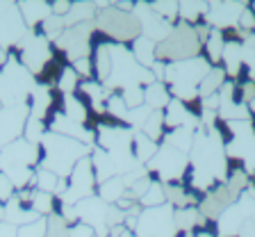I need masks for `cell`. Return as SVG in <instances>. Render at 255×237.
Returning <instances> with one entry per match:
<instances>
[{"instance_id": "obj_10", "label": "cell", "mask_w": 255, "mask_h": 237, "mask_svg": "<svg viewBox=\"0 0 255 237\" xmlns=\"http://www.w3.org/2000/svg\"><path fill=\"white\" fill-rule=\"evenodd\" d=\"M16 48H18V55H21L18 62H21L32 75H37L55 55L50 41L43 37L41 32H27L25 37H23V41Z\"/></svg>"}, {"instance_id": "obj_32", "label": "cell", "mask_w": 255, "mask_h": 237, "mask_svg": "<svg viewBox=\"0 0 255 237\" xmlns=\"http://www.w3.org/2000/svg\"><path fill=\"white\" fill-rule=\"evenodd\" d=\"M130 53L137 59V64H141L143 69H150L155 62V43L148 41L146 37H137L130 43Z\"/></svg>"}, {"instance_id": "obj_55", "label": "cell", "mask_w": 255, "mask_h": 237, "mask_svg": "<svg viewBox=\"0 0 255 237\" xmlns=\"http://www.w3.org/2000/svg\"><path fill=\"white\" fill-rule=\"evenodd\" d=\"M249 112H251V116H255V98L249 103Z\"/></svg>"}, {"instance_id": "obj_38", "label": "cell", "mask_w": 255, "mask_h": 237, "mask_svg": "<svg viewBox=\"0 0 255 237\" xmlns=\"http://www.w3.org/2000/svg\"><path fill=\"white\" fill-rule=\"evenodd\" d=\"M2 174L9 178V183L14 185V190L32 187V180H34V169L32 167H7V169H2Z\"/></svg>"}, {"instance_id": "obj_16", "label": "cell", "mask_w": 255, "mask_h": 237, "mask_svg": "<svg viewBox=\"0 0 255 237\" xmlns=\"http://www.w3.org/2000/svg\"><path fill=\"white\" fill-rule=\"evenodd\" d=\"M39 155H41L39 146L25 142L23 137L11 142L9 146L0 148L2 169H7V167H34V164H39Z\"/></svg>"}, {"instance_id": "obj_6", "label": "cell", "mask_w": 255, "mask_h": 237, "mask_svg": "<svg viewBox=\"0 0 255 237\" xmlns=\"http://www.w3.org/2000/svg\"><path fill=\"white\" fill-rule=\"evenodd\" d=\"M96 192V176H94V167H91V160L85 158L80 160L73 167V171L66 178V190L59 196V203L62 206H75L80 201L94 196Z\"/></svg>"}, {"instance_id": "obj_50", "label": "cell", "mask_w": 255, "mask_h": 237, "mask_svg": "<svg viewBox=\"0 0 255 237\" xmlns=\"http://www.w3.org/2000/svg\"><path fill=\"white\" fill-rule=\"evenodd\" d=\"M14 194H16V190H14V185L9 183V178H7L2 171H0V203L5 206L9 199H14Z\"/></svg>"}, {"instance_id": "obj_22", "label": "cell", "mask_w": 255, "mask_h": 237, "mask_svg": "<svg viewBox=\"0 0 255 237\" xmlns=\"http://www.w3.org/2000/svg\"><path fill=\"white\" fill-rule=\"evenodd\" d=\"M18 11H21L23 23L30 32L41 25L48 16H53L50 2H18Z\"/></svg>"}, {"instance_id": "obj_7", "label": "cell", "mask_w": 255, "mask_h": 237, "mask_svg": "<svg viewBox=\"0 0 255 237\" xmlns=\"http://www.w3.org/2000/svg\"><path fill=\"white\" fill-rule=\"evenodd\" d=\"M137 237H173V208L169 203L157 208H143L137 217V226H134Z\"/></svg>"}, {"instance_id": "obj_29", "label": "cell", "mask_w": 255, "mask_h": 237, "mask_svg": "<svg viewBox=\"0 0 255 237\" xmlns=\"http://www.w3.org/2000/svg\"><path fill=\"white\" fill-rule=\"evenodd\" d=\"M205 219L196 208H182V210H173V226L175 233H191L194 228L203 226Z\"/></svg>"}, {"instance_id": "obj_51", "label": "cell", "mask_w": 255, "mask_h": 237, "mask_svg": "<svg viewBox=\"0 0 255 237\" xmlns=\"http://www.w3.org/2000/svg\"><path fill=\"white\" fill-rule=\"evenodd\" d=\"M50 9H53L55 16L64 18V16L69 14V9H71V2H69V0H59V2H53V5H50Z\"/></svg>"}, {"instance_id": "obj_52", "label": "cell", "mask_w": 255, "mask_h": 237, "mask_svg": "<svg viewBox=\"0 0 255 237\" xmlns=\"http://www.w3.org/2000/svg\"><path fill=\"white\" fill-rule=\"evenodd\" d=\"M71 237H96V235L89 226H85V224H75V226H71Z\"/></svg>"}, {"instance_id": "obj_42", "label": "cell", "mask_w": 255, "mask_h": 237, "mask_svg": "<svg viewBox=\"0 0 255 237\" xmlns=\"http://www.w3.org/2000/svg\"><path fill=\"white\" fill-rule=\"evenodd\" d=\"M62 32H64V21L59 18V16H48L46 21L41 23V34L48 39L50 43H55L59 37H62Z\"/></svg>"}, {"instance_id": "obj_36", "label": "cell", "mask_w": 255, "mask_h": 237, "mask_svg": "<svg viewBox=\"0 0 255 237\" xmlns=\"http://www.w3.org/2000/svg\"><path fill=\"white\" fill-rule=\"evenodd\" d=\"M223 46H226V39H223L221 30H214V27H212V32H210L207 41L203 43V50H205V55H207V62L212 64V66H219V64H221Z\"/></svg>"}, {"instance_id": "obj_9", "label": "cell", "mask_w": 255, "mask_h": 237, "mask_svg": "<svg viewBox=\"0 0 255 237\" xmlns=\"http://www.w3.org/2000/svg\"><path fill=\"white\" fill-rule=\"evenodd\" d=\"M187 169H189V158L180 151H175L169 144H162L155 158L148 162V171L159 176L164 183H180Z\"/></svg>"}, {"instance_id": "obj_4", "label": "cell", "mask_w": 255, "mask_h": 237, "mask_svg": "<svg viewBox=\"0 0 255 237\" xmlns=\"http://www.w3.org/2000/svg\"><path fill=\"white\" fill-rule=\"evenodd\" d=\"M201 53V43L194 27L187 23H175L171 34L164 41L155 43V62H164V64H173V62H185V59H194Z\"/></svg>"}, {"instance_id": "obj_49", "label": "cell", "mask_w": 255, "mask_h": 237, "mask_svg": "<svg viewBox=\"0 0 255 237\" xmlns=\"http://www.w3.org/2000/svg\"><path fill=\"white\" fill-rule=\"evenodd\" d=\"M242 66L249 73V80H255V48H246L242 50Z\"/></svg>"}, {"instance_id": "obj_53", "label": "cell", "mask_w": 255, "mask_h": 237, "mask_svg": "<svg viewBox=\"0 0 255 237\" xmlns=\"http://www.w3.org/2000/svg\"><path fill=\"white\" fill-rule=\"evenodd\" d=\"M0 237H16V228L5 222H0Z\"/></svg>"}, {"instance_id": "obj_19", "label": "cell", "mask_w": 255, "mask_h": 237, "mask_svg": "<svg viewBox=\"0 0 255 237\" xmlns=\"http://www.w3.org/2000/svg\"><path fill=\"white\" fill-rule=\"evenodd\" d=\"M27 110H30V116H34L39 121H46V116L53 114L55 110L53 89H48L43 84H34V89L27 96Z\"/></svg>"}, {"instance_id": "obj_40", "label": "cell", "mask_w": 255, "mask_h": 237, "mask_svg": "<svg viewBox=\"0 0 255 237\" xmlns=\"http://www.w3.org/2000/svg\"><path fill=\"white\" fill-rule=\"evenodd\" d=\"M48 126L46 121H39V119H34V116H27L25 121V128H23V139L30 144H34V146H39L43 139V135H46Z\"/></svg>"}, {"instance_id": "obj_25", "label": "cell", "mask_w": 255, "mask_h": 237, "mask_svg": "<svg viewBox=\"0 0 255 237\" xmlns=\"http://www.w3.org/2000/svg\"><path fill=\"white\" fill-rule=\"evenodd\" d=\"M59 114H64L69 121L85 126L87 116H89V107L85 105V100L80 98L78 94H69V96H62V110H59Z\"/></svg>"}, {"instance_id": "obj_46", "label": "cell", "mask_w": 255, "mask_h": 237, "mask_svg": "<svg viewBox=\"0 0 255 237\" xmlns=\"http://www.w3.org/2000/svg\"><path fill=\"white\" fill-rule=\"evenodd\" d=\"M16 237H46V219H37L27 226L16 228Z\"/></svg>"}, {"instance_id": "obj_13", "label": "cell", "mask_w": 255, "mask_h": 237, "mask_svg": "<svg viewBox=\"0 0 255 237\" xmlns=\"http://www.w3.org/2000/svg\"><path fill=\"white\" fill-rule=\"evenodd\" d=\"M132 14L137 16V21H139L141 37H146L148 41H153V43L164 41V39L171 34V30H173V23L155 14V11L150 9L148 2H137L134 9H132Z\"/></svg>"}, {"instance_id": "obj_20", "label": "cell", "mask_w": 255, "mask_h": 237, "mask_svg": "<svg viewBox=\"0 0 255 237\" xmlns=\"http://www.w3.org/2000/svg\"><path fill=\"white\" fill-rule=\"evenodd\" d=\"M196 126H198L196 112H191L185 103H180V100H171L169 105H166L164 128L175 130V128H196Z\"/></svg>"}, {"instance_id": "obj_37", "label": "cell", "mask_w": 255, "mask_h": 237, "mask_svg": "<svg viewBox=\"0 0 255 237\" xmlns=\"http://www.w3.org/2000/svg\"><path fill=\"white\" fill-rule=\"evenodd\" d=\"M205 14H207L205 2H178V16H180V21L191 27L198 25Z\"/></svg>"}, {"instance_id": "obj_24", "label": "cell", "mask_w": 255, "mask_h": 237, "mask_svg": "<svg viewBox=\"0 0 255 237\" xmlns=\"http://www.w3.org/2000/svg\"><path fill=\"white\" fill-rule=\"evenodd\" d=\"M82 94H85V98L91 103V107H94L98 114H103L105 112V100L110 98V91L103 87V82H98V80H80V87H78Z\"/></svg>"}, {"instance_id": "obj_23", "label": "cell", "mask_w": 255, "mask_h": 237, "mask_svg": "<svg viewBox=\"0 0 255 237\" xmlns=\"http://www.w3.org/2000/svg\"><path fill=\"white\" fill-rule=\"evenodd\" d=\"M91 66H94L96 80H98V82H105L112 71V41L96 43L94 55H91Z\"/></svg>"}, {"instance_id": "obj_14", "label": "cell", "mask_w": 255, "mask_h": 237, "mask_svg": "<svg viewBox=\"0 0 255 237\" xmlns=\"http://www.w3.org/2000/svg\"><path fill=\"white\" fill-rule=\"evenodd\" d=\"M27 32L30 30H27L25 23H23L18 5L5 2V7L0 11V48L5 50V48H9V46H18Z\"/></svg>"}, {"instance_id": "obj_11", "label": "cell", "mask_w": 255, "mask_h": 237, "mask_svg": "<svg viewBox=\"0 0 255 237\" xmlns=\"http://www.w3.org/2000/svg\"><path fill=\"white\" fill-rule=\"evenodd\" d=\"M91 32H96L94 21L91 23H82V25H73V27H64L62 37L55 41V46L59 50H64L66 59L71 64L75 59H82V57H91Z\"/></svg>"}, {"instance_id": "obj_44", "label": "cell", "mask_w": 255, "mask_h": 237, "mask_svg": "<svg viewBox=\"0 0 255 237\" xmlns=\"http://www.w3.org/2000/svg\"><path fill=\"white\" fill-rule=\"evenodd\" d=\"M143 208H157V206H164V190H162V183H150L148 192L139 199Z\"/></svg>"}, {"instance_id": "obj_21", "label": "cell", "mask_w": 255, "mask_h": 237, "mask_svg": "<svg viewBox=\"0 0 255 237\" xmlns=\"http://www.w3.org/2000/svg\"><path fill=\"white\" fill-rule=\"evenodd\" d=\"M37 219H41V217L34 215V212L30 210V206L21 203V201L16 199V194H14V199H9L5 206H2V222L14 226V228L27 226V224L37 222Z\"/></svg>"}, {"instance_id": "obj_31", "label": "cell", "mask_w": 255, "mask_h": 237, "mask_svg": "<svg viewBox=\"0 0 255 237\" xmlns=\"http://www.w3.org/2000/svg\"><path fill=\"white\" fill-rule=\"evenodd\" d=\"M226 71L221 69V66H212V69L207 71V75L201 80V84H198V98H207V96H214L219 89L223 87V82H226Z\"/></svg>"}, {"instance_id": "obj_8", "label": "cell", "mask_w": 255, "mask_h": 237, "mask_svg": "<svg viewBox=\"0 0 255 237\" xmlns=\"http://www.w3.org/2000/svg\"><path fill=\"white\" fill-rule=\"evenodd\" d=\"M212 69V64L205 57H194L185 59V62H173L166 64L164 80L169 87H182V89H198L201 80L207 75V71Z\"/></svg>"}, {"instance_id": "obj_35", "label": "cell", "mask_w": 255, "mask_h": 237, "mask_svg": "<svg viewBox=\"0 0 255 237\" xmlns=\"http://www.w3.org/2000/svg\"><path fill=\"white\" fill-rule=\"evenodd\" d=\"M226 187H228V192L233 194V199H239V196L244 194L246 190H249L251 185V176L246 174L244 169H228V176H226Z\"/></svg>"}, {"instance_id": "obj_27", "label": "cell", "mask_w": 255, "mask_h": 237, "mask_svg": "<svg viewBox=\"0 0 255 237\" xmlns=\"http://www.w3.org/2000/svg\"><path fill=\"white\" fill-rule=\"evenodd\" d=\"M96 18V5L94 2H71L69 14L64 16V27L82 25V23H91Z\"/></svg>"}, {"instance_id": "obj_28", "label": "cell", "mask_w": 255, "mask_h": 237, "mask_svg": "<svg viewBox=\"0 0 255 237\" xmlns=\"http://www.w3.org/2000/svg\"><path fill=\"white\" fill-rule=\"evenodd\" d=\"M128 187L123 183V176H117V178H110V180H103L98 183V199L105 201L107 206H114L117 201H121L126 196Z\"/></svg>"}, {"instance_id": "obj_45", "label": "cell", "mask_w": 255, "mask_h": 237, "mask_svg": "<svg viewBox=\"0 0 255 237\" xmlns=\"http://www.w3.org/2000/svg\"><path fill=\"white\" fill-rule=\"evenodd\" d=\"M119 96H121L128 110H137V107L143 105V87H128Z\"/></svg>"}, {"instance_id": "obj_26", "label": "cell", "mask_w": 255, "mask_h": 237, "mask_svg": "<svg viewBox=\"0 0 255 237\" xmlns=\"http://www.w3.org/2000/svg\"><path fill=\"white\" fill-rule=\"evenodd\" d=\"M169 103H171V94L164 82H153L148 87H143V105L148 107V110L162 112V110H166Z\"/></svg>"}, {"instance_id": "obj_15", "label": "cell", "mask_w": 255, "mask_h": 237, "mask_svg": "<svg viewBox=\"0 0 255 237\" xmlns=\"http://www.w3.org/2000/svg\"><path fill=\"white\" fill-rule=\"evenodd\" d=\"M27 116H30L27 103L16 107H0V148L9 146L11 142L23 137Z\"/></svg>"}, {"instance_id": "obj_47", "label": "cell", "mask_w": 255, "mask_h": 237, "mask_svg": "<svg viewBox=\"0 0 255 237\" xmlns=\"http://www.w3.org/2000/svg\"><path fill=\"white\" fill-rule=\"evenodd\" d=\"M150 9H153L157 16L166 18V21L178 18V2H153V5H150Z\"/></svg>"}, {"instance_id": "obj_54", "label": "cell", "mask_w": 255, "mask_h": 237, "mask_svg": "<svg viewBox=\"0 0 255 237\" xmlns=\"http://www.w3.org/2000/svg\"><path fill=\"white\" fill-rule=\"evenodd\" d=\"M5 62H7V50H2V48H0V69L5 66Z\"/></svg>"}, {"instance_id": "obj_34", "label": "cell", "mask_w": 255, "mask_h": 237, "mask_svg": "<svg viewBox=\"0 0 255 237\" xmlns=\"http://www.w3.org/2000/svg\"><path fill=\"white\" fill-rule=\"evenodd\" d=\"M139 132H141L143 137H148L150 142L157 144L159 139L164 137V112H155V110H150V114L146 116V121L141 123Z\"/></svg>"}, {"instance_id": "obj_18", "label": "cell", "mask_w": 255, "mask_h": 237, "mask_svg": "<svg viewBox=\"0 0 255 237\" xmlns=\"http://www.w3.org/2000/svg\"><path fill=\"white\" fill-rule=\"evenodd\" d=\"M244 2H210L205 14V23L214 30H228L239 21V14L244 11Z\"/></svg>"}, {"instance_id": "obj_5", "label": "cell", "mask_w": 255, "mask_h": 237, "mask_svg": "<svg viewBox=\"0 0 255 237\" xmlns=\"http://www.w3.org/2000/svg\"><path fill=\"white\" fill-rule=\"evenodd\" d=\"M94 25L98 32H103L107 39H112L119 46H126V43H132L137 37H141V30H139V21L137 16L130 11H119L114 5L105 7V9L96 11Z\"/></svg>"}, {"instance_id": "obj_43", "label": "cell", "mask_w": 255, "mask_h": 237, "mask_svg": "<svg viewBox=\"0 0 255 237\" xmlns=\"http://www.w3.org/2000/svg\"><path fill=\"white\" fill-rule=\"evenodd\" d=\"M46 237H71V226L59 215H50L46 219Z\"/></svg>"}, {"instance_id": "obj_39", "label": "cell", "mask_w": 255, "mask_h": 237, "mask_svg": "<svg viewBox=\"0 0 255 237\" xmlns=\"http://www.w3.org/2000/svg\"><path fill=\"white\" fill-rule=\"evenodd\" d=\"M78 87H80V75L71 69V64H64V69H62V73H59V78H57L55 89H57L62 96H69V94H75Z\"/></svg>"}, {"instance_id": "obj_57", "label": "cell", "mask_w": 255, "mask_h": 237, "mask_svg": "<svg viewBox=\"0 0 255 237\" xmlns=\"http://www.w3.org/2000/svg\"><path fill=\"white\" fill-rule=\"evenodd\" d=\"M0 222H2V203H0Z\"/></svg>"}, {"instance_id": "obj_30", "label": "cell", "mask_w": 255, "mask_h": 237, "mask_svg": "<svg viewBox=\"0 0 255 237\" xmlns=\"http://www.w3.org/2000/svg\"><path fill=\"white\" fill-rule=\"evenodd\" d=\"M194 137H196V130H194V128H175V130L164 132V137L162 139H164V144L173 146L175 151L189 155L191 144H194Z\"/></svg>"}, {"instance_id": "obj_48", "label": "cell", "mask_w": 255, "mask_h": 237, "mask_svg": "<svg viewBox=\"0 0 255 237\" xmlns=\"http://www.w3.org/2000/svg\"><path fill=\"white\" fill-rule=\"evenodd\" d=\"M71 69L80 75V80H91L94 78V66H91V57H82V59H75L71 64Z\"/></svg>"}, {"instance_id": "obj_41", "label": "cell", "mask_w": 255, "mask_h": 237, "mask_svg": "<svg viewBox=\"0 0 255 237\" xmlns=\"http://www.w3.org/2000/svg\"><path fill=\"white\" fill-rule=\"evenodd\" d=\"M105 112L112 116V121H117V123H121V121H126L128 123V107H126V103L121 100V96H114V94H110V98L105 100Z\"/></svg>"}, {"instance_id": "obj_33", "label": "cell", "mask_w": 255, "mask_h": 237, "mask_svg": "<svg viewBox=\"0 0 255 237\" xmlns=\"http://www.w3.org/2000/svg\"><path fill=\"white\" fill-rule=\"evenodd\" d=\"M157 144L150 142L148 137H143L141 132H134L132 135V155L134 160H137L139 164H148L150 160L155 158V153H157Z\"/></svg>"}, {"instance_id": "obj_3", "label": "cell", "mask_w": 255, "mask_h": 237, "mask_svg": "<svg viewBox=\"0 0 255 237\" xmlns=\"http://www.w3.org/2000/svg\"><path fill=\"white\" fill-rule=\"evenodd\" d=\"M34 84V75L14 55H7L5 66L0 69V107H16L27 103Z\"/></svg>"}, {"instance_id": "obj_2", "label": "cell", "mask_w": 255, "mask_h": 237, "mask_svg": "<svg viewBox=\"0 0 255 237\" xmlns=\"http://www.w3.org/2000/svg\"><path fill=\"white\" fill-rule=\"evenodd\" d=\"M155 78L150 73V69H143L141 64H137V59L132 57L130 48L112 43V71L107 75V80L103 82L107 91L112 89H128V87H148L153 84Z\"/></svg>"}, {"instance_id": "obj_1", "label": "cell", "mask_w": 255, "mask_h": 237, "mask_svg": "<svg viewBox=\"0 0 255 237\" xmlns=\"http://www.w3.org/2000/svg\"><path fill=\"white\" fill-rule=\"evenodd\" d=\"M41 155H39V169H48L62 180L69 178L73 167L91 155V146L75 139L62 137L55 132H46L41 139Z\"/></svg>"}, {"instance_id": "obj_56", "label": "cell", "mask_w": 255, "mask_h": 237, "mask_svg": "<svg viewBox=\"0 0 255 237\" xmlns=\"http://www.w3.org/2000/svg\"><path fill=\"white\" fill-rule=\"evenodd\" d=\"M249 9H251V11H253V14H255V2H253V5H249Z\"/></svg>"}, {"instance_id": "obj_17", "label": "cell", "mask_w": 255, "mask_h": 237, "mask_svg": "<svg viewBox=\"0 0 255 237\" xmlns=\"http://www.w3.org/2000/svg\"><path fill=\"white\" fill-rule=\"evenodd\" d=\"M237 199H233V194L228 192V187L223 183H217L210 192H205L198 203V212L203 219H219L223 212L228 210Z\"/></svg>"}, {"instance_id": "obj_12", "label": "cell", "mask_w": 255, "mask_h": 237, "mask_svg": "<svg viewBox=\"0 0 255 237\" xmlns=\"http://www.w3.org/2000/svg\"><path fill=\"white\" fill-rule=\"evenodd\" d=\"M253 217H255V201L249 194H242L237 203H233L228 210L219 217V226H217L219 235L237 237L239 228L244 226L249 219H253Z\"/></svg>"}, {"instance_id": "obj_58", "label": "cell", "mask_w": 255, "mask_h": 237, "mask_svg": "<svg viewBox=\"0 0 255 237\" xmlns=\"http://www.w3.org/2000/svg\"><path fill=\"white\" fill-rule=\"evenodd\" d=\"M0 171H2V160H0Z\"/></svg>"}]
</instances>
